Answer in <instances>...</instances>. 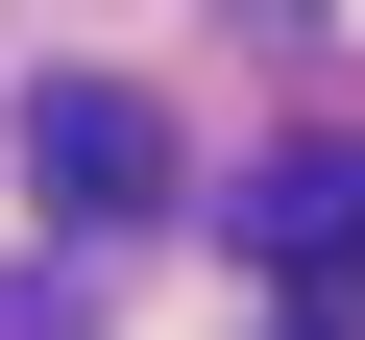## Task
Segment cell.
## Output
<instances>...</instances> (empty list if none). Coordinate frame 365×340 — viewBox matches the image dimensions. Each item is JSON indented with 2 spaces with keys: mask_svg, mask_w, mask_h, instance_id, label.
Here are the masks:
<instances>
[{
  "mask_svg": "<svg viewBox=\"0 0 365 340\" xmlns=\"http://www.w3.org/2000/svg\"><path fill=\"white\" fill-rule=\"evenodd\" d=\"M25 195H49L73 243H98V219H146V195H170V122H146L122 73H49V97H25Z\"/></svg>",
  "mask_w": 365,
  "mask_h": 340,
  "instance_id": "1",
  "label": "cell"
},
{
  "mask_svg": "<svg viewBox=\"0 0 365 340\" xmlns=\"http://www.w3.org/2000/svg\"><path fill=\"white\" fill-rule=\"evenodd\" d=\"M244 243H268L292 292H341V267H365V146H268V170H244Z\"/></svg>",
  "mask_w": 365,
  "mask_h": 340,
  "instance_id": "2",
  "label": "cell"
}]
</instances>
